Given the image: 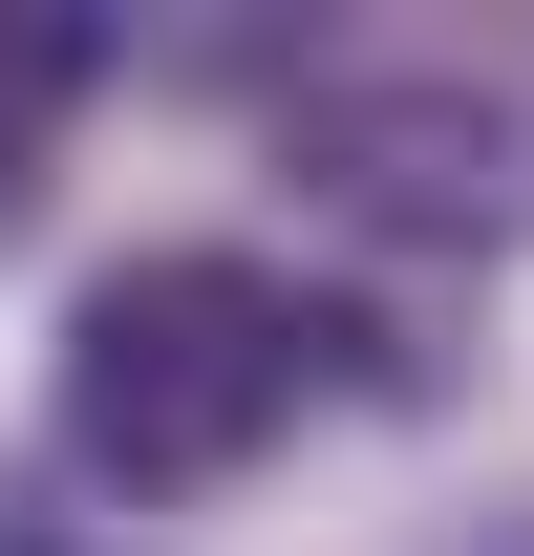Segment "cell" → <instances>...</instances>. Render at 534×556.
<instances>
[{
  "label": "cell",
  "mask_w": 534,
  "mask_h": 556,
  "mask_svg": "<svg viewBox=\"0 0 534 556\" xmlns=\"http://www.w3.org/2000/svg\"><path fill=\"white\" fill-rule=\"evenodd\" d=\"M300 193L385 214V236H534V129L492 86H321L300 108Z\"/></svg>",
  "instance_id": "obj_2"
},
{
  "label": "cell",
  "mask_w": 534,
  "mask_h": 556,
  "mask_svg": "<svg viewBox=\"0 0 534 556\" xmlns=\"http://www.w3.org/2000/svg\"><path fill=\"white\" fill-rule=\"evenodd\" d=\"M0 556H107L86 514H43V471H0Z\"/></svg>",
  "instance_id": "obj_4"
},
{
  "label": "cell",
  "mask_w": 534,
  "mask_h": 556,
  "mask_svg": "<svg viewBox=\"0 0 534 556\" xmlns=\"http://www.w3.org/2000/svg\"><path fill=\"white\" fill-rule=\"evenodd\" d=\"M43 86H86V43H43V22H0V214H22V108Z\"/></svg>",
  "instance_id": "obj_3"
},
{
  "label": "cell",
  "mask_w": 534,
  "mask_h": 556,
  "mask_svg": "<svg viewBox=\"0 0 534 556\" xmlns=\"http://www.w3.org/2000/svg\"><path fill=\"white\" fill-rule=\"evenodd\" d=\"M300 386H321V321H300V278H257V257H107L65 300V450H86V492H129V514L236 492L278 428H300Z\"/></svg>",
  "instance_id": "obj_1"
}]
</instances>
